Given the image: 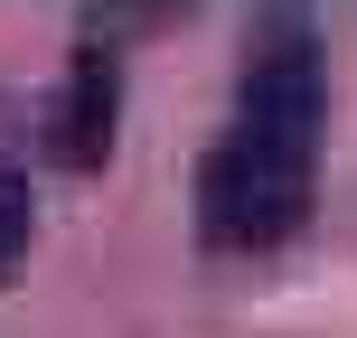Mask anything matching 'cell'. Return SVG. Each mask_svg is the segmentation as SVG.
I'll list each match as a JSON object with an SVG mask.
<instances>
[{
  "instance_id": "1",
  "label": "cell",
  "mask_w": 357,
  "mask_h": 338,
  "mask_svg": "<svg viewBox=\"0 0 357 338\" xmlns=\"http://www.w3.org/2000/svg\"><path fill=\"white\" fill-rule=\"evenodd\" d=\"M320 123H329V66H320V29L301 10H273L254 19L245 38V66H235V123H226V151L282 169V178H310L320 169Z\"/></svg>"
},
{
  "instance_id": "2",
  "label": "cell",
  "mask_w": 357,
  "mask_h": 338,
  "mask_svg": "<svg viewBox=\"0 0 357 338\" xmlns=\"http://www.w3.org/2000/svg\"><path fill=\"white\" fill-rule=\"evenodd\" d=\"M113 113H123L113 47H75L66 85H56V104H47V160L56 169H104L113 160Z\"/></svg>"
},
{
  "instance_id": "3",
  "label": "cell",
  "mask_w": 357,
  "mask_h": 338,
  "mask_svg": "<svg viewBox=\"0 0 357 338\" xmlns=\"http://www.w3.org/2000/svg\"><path fill=\"white\" fill-rule=\"evenodd\" d=\"M29 235H38V207H29V178L19 169H0V282L19 272V254H29Z\"/></svg>"
}]
</instances>
